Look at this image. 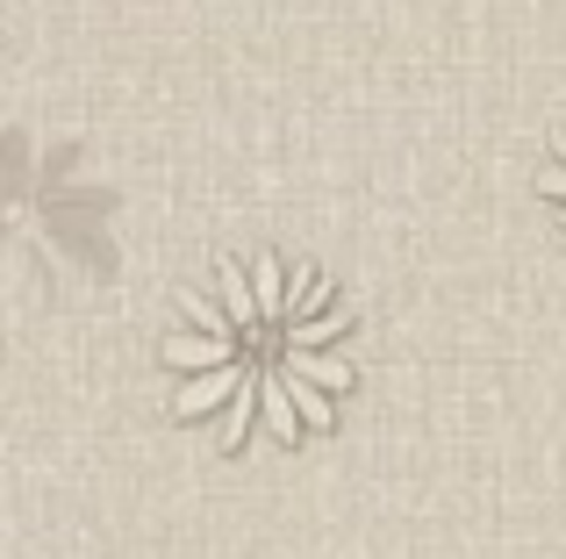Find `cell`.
I'll return each instance as SVG.
<instances>
[{
    "label": "cell",
    "instance_id": "6da1fadb",
    "mask_svg": "<svg viewBox=\"0 0 566 559\" xmlns=\"http://www.w3.org/2000/svg\"><path fill=\"white\" fill-rule=\"evenodd\" d=\"M359 316L337 280L294 252L216 259L166 323V409L222 452L331 431L359 388Z\"/></svg>",
    "mask_w": 566,
    "mask_h": 559
},
{
    "label": "cell",
    "instance_id": "7a4b0ae2",
    "mask_svg": "<svg viewBox=\"0 0 566 559\" xmlns=\"http://www.w3.org/2000/svg\"><path fill=\"white\" fill-rule=\"evenodd\" d=\"M8 244L51 294H101L123 273V194L72 129H8Z\"/></svg>",
    "mask_w": 566,
    "mask_h": 559
},
{
    "label": "cell",
    "instance_id": "3957f363",
    "mask_svg": "<svg viewBox=\"0 0 566 559\" xmlns=\"http://www.w3.org/2000/svg\"><path fill=\"white\" fill-rule=\"evenodd\" d=\"M538 194H545V209H553V223H559V244H566V129L553 137V151H545V166H538Z\"/></svg>",
    "mask_w": 566,
    "mask_h": 559
}]
</instances>
